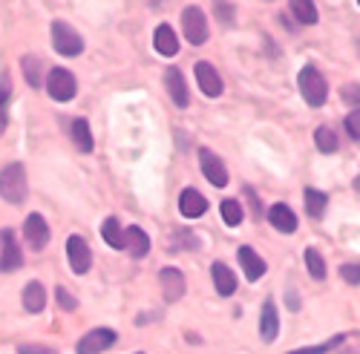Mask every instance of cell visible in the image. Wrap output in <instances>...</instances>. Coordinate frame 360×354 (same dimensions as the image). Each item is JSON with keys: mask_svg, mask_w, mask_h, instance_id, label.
<instances>
[{"mask_svg": "<svg viewBox=\"0 0 360 354\" xmlns=\"http://www.w3.org/2000/svg\"><path fill=\"white\" fill-rule=\"evenodd\" d=\"M288 12L294 15L297 23H303V26H314V23L320 20L317 6L309 4V0H291V4H288Z\"/></svg>", "mask_w": 360, "mask_h": 354, "instance_id": "obj_23", "label": "cell"}, {"mask_svg": "<svg viewBox=\"0 0 360 354\" xmlns=\"http://www.w3.org/2000/svg\"><path fill=\"white\" fill-rule=\"evenodd\" d=\"M153 46H156V52L165 55V58H173V55L179 52V35L173 32V26H170V23H159V26H156Z\"/></svg>", "mask_w": 360, "mask_h": 354, "instance_id": "obj_20", "label": "cell"}, {"mask_svg": "<svg viewBox=\"0 0 360 354\" xmlns=\"http://www.w3.org/2000/svg\"><path fill=\"white\" fill-rule=\"evenodd\" d=\"M303 196H306V214L311 219H323V214L328 208V196L323 190H317V188H306Z\"/></svg>", "mask_w": 360, "mask_h": 354, "instance_id": "obj_25", "label": "cell"}, {"mask_svg": "<svg viewBox=\"0 0 360 354\" xmlns=\"http://www.w3.org/2000/svg\"><path fill=\"white\" fill-rule=\"evenodd\" d=\"M340 280L349 285H360V262H343L340 265Z\"/></svg>", "mask_w": 360, "mask_h": 354, "instance_id": "obj_34", "label": "cell"}, {"mask_svg": "<svg viewBox=\"0 0 360 354\" xmlns=\"http://www.w3.org/2000/svg\"><path fill=\"white\" fill-rule=\"evenodd\" d=\"M357 6H360V0H357Z\"/></svg>", "mask_w": 360, "mask_h": 354, "instance_id": "obj_42", "label": "cell"}, {"mask_svg": "<svg viewBox=\"0 0 360 354\" xmlns=\"http://www.w3.org/2000/svg\"><path fill=\"white\" fill-rule=\"evenodd\" d=\"M182 32L193 46H202L207 41V20L199 6H185L182 12Z\"/></svg>", "mask_w": 360, "mask_h": 354, "instance_id": "obj_6", "label": "cell"}, {"mask_svg": "<svg viewBox=\"0 0 360 354\" xmlns=\"http://www.w3.org/2000/svg\"><path fill=\"white\" fill-rule=\"evenodd\" d=\"M288 308H291V311H300V300H297V291H294V288L288 291Z\"/></svg>", "mask_w": 360, "mask_h": 354, "instance_id": "obj_40", "label": "cell"}, {"mask_svg": "<svg viewBox=\"0 0 360 354\" xmlns=\"http://www.w3.org/2000/svg\"><path fill=\"white\" fill-rule=\"evenodd\" d=\"M124 251H127L133 259L147 256V254H150V236H147V230H141L139 225H130V228L124 230Z\"/></svg>", "mask_w": 360, "mask_h": 354, "instance_id": "obj_18", "label": "cell"}, {"mask_svg": "<svg viewBox=\"0 0 360 354\" xmlns=\"http://www.w3.org/2000/svg\"><path fill=\"white\" fill-rule=\"evenodd\" d=\"M268 222H271V228L280 230V233H294L297 230V214L288 208L285 202H277V204L268 208Z\"/></svg>", "mask_w": 360, "mask_h": 354, "instance_id": "obj_17", "label": "cell"}, {"mask_svg": "<svg viewBox=\"0 0 360 354\" xmlns=\"http://www.w3.org/2000/svg\"><path fill=\"white\" fill-rule=\"evenodd\" d=\"M29 193V179H26V167L20 162H12L6 167H0V196L9 204H23Z\"/></svg>", "mask_w": 360, "mask_h": 354, "instance_id": "obj_1", "label": "cell"}, {"mask_svg": "<svg viewBox=\"0 0 360 354\" xmlns=\"http://www.w3.org/2000/svg\"><path fill=\"white\" fill-rule=\"evenodd\" d=\"M9 98H12V84H9V75H4L0 78V133L9 124Z\"/></svg>", "mask_w": 360, "mask_h": 354, "instance_id": "obj_30", "label": "cell"}, {"mask_svg": "<svg viewBox=\"0 0 360 354\" xmlns=\"http://www.w3.org/2000/svg\"><path fill=\"white\" fill-rule=\"evenodd\" d=\"M101 236H104V242L115 251H122L124 248V230H122V222H118L115 216H107L104 225H101Z\"/></svg>", "mask_w": 360, "mask_h": 354, "instance_id": "obj_24", "label": "cell"}, {"mask_svg": "<svg viewBox=\"0 0 360 354\" xmlns=\"http://www.w3.org/2000/svg\"><path fill=\"white\" fill-rule=\"evenodd\" d=\"M136 354H144V351H136Z\"/></svg>", "mask_w": 360, "mask_h": 354, "instance_id": "obj_41", "label": "cell"}, {"mask_svg": "<svg viewBox=\"0 0 360 354\" xmlns=\"http://www.w3.org/2000/svg\"><path fill=\"white\" fill-rule=\"evenodd\" d=\"M236 259H239V265H243V274H245V280H248V282H257V280L268 271L265 259H262L254 248H248V245H243V248L236 251Z\"/></svg>", "mask_w": 360, "mask_h": 354, "instance_id": "obj_15", "label": "cell"}, {"mask_svg": "<svg viewBox=\"0 0 360 354\" xmlns=\"http://www.w3.org/2000/svg\"><path fill=\"white\" fill-rule=\"evenodd\" d=\"M55 300L61 303V308H64V311H72V308H78V300L72 297V294H70L64 285H55Z\"/></svg>", "mask_w": 360, "mask_h": 354, "instance_id": "obj_36", "label": "cell"}, {"mask_svg": "<svg viewBox=\"0 0 360 354\" xmlns=\"http://www.w3.org/2000/svg\"><path fill=\"white\" fill-rule=\"evenodd\" d=\"M49 35H52V46L58 55H64V58H78L84 52V38L75 32V29L64 20H52L49 26Z\"/></svg>", "mask_w": 360, "mask_h": 354, "instance_id": "obj_4", "label": "cell"}, {"mask_svg": "<svg viewBox=\"0 0 360 354\" xmlns=\"http://www.w3.org/2000/svg\"><path fill=\"white\" fill-rule=\"evenodd\" d=\"M297 84H300V96H303V101H306L309 107H323V104H326V98H328V84H326V78L320 75L317 67L309 64V67L300 70Z\"/></svg>", "mask_w": 360, "mask_h": 354, "instance_id": "obj_2", "label": "cell"}, {"mask_svg": "<svg viewBox=\"0 0 360 354\" xmlns=\"http://www.w3.org/2000/svg\"><path fill=\"white\" fill-rule=\"evenodd\" d=\"M23 240L32 251H44L49 242V225L41 214H29L23 222Z\"/></svg>", "mask_w": 360, "mask_h": 354, "instance_id": "obj_10", "label": "cell"}, {"mask_svg": "<svg viewBox=\"0 0 360 354\" xmlns=\"http://www.w3.org/2000/svg\"><path fill=\"white\" fill-rule=\"evenodd\" d=\"M118 340V334L112 329H93L81 334V340L75 343V354H101L107 348H112Z\"/></svg>", "mask_w": 360, "mask_h": 354, "instance_id": "obj_5", "label": "cell"}, {"mask_svg": "<svg viewBox=\"0 0 360 354\" xmlns=\"http://www.w3.org/2000/svg\"><path fill=\"white\" fill-rule=\"evenodd\" d=\"M159 285H162V297H165L167 303L182 300V297H185V288H188L185 274L179 271V268H170V265L159 271Z\"/></svg>", "mask_w": 360, "mask_h": 354, "instance_id": "obj_11", "label": "cell"}, {"mask_svg": "<svg viewBox=\"0 0 360 354\" xmlns=\"http://www.w3.org/2000/svg\"><path fill=\"white\" fill-rule=\"evenodd\" d=\"M219 211H222V219H225L228 228H236L239 222H243V216H245L243 204H239L236 199H225V202L219 204Z\"/></svg>", "mask_w": 360, "mask_h": 354, "instance_id": "obj_31", "label": "cell"}, {"mask_svg": "<svg viewBox=\"0 0 360 354\" xmlns=\"http://www.w3.org/2000/svg\"><path fill=\"white\" fill-rule=\"evenodd\" d=\"M196 84H199V90H202L207 98H217V96H222V90H225L222 75L217 72V67H211L207 61H199V64H196Z\"/></svg>", "mask_w": 360, "mask_h": 354, "instance_id": "obj_12", "label": "cell"}, {"mask_svg": "<svg viewBox=\"0 0 360 354\" xmlns=\"http://www.w3.org/2000/svg\"><path fill=\"white\" fill-rule=\"evenodd\" d=\"M72 141L78 147V153H93L96 141H93V133H89L86 118H75V122H72Z\"/></svg>", "mask_w": 360, "mask_h": 354, "instance_id": "obj_22", "label": "cell"}, {"mask_svg": "<svg viewBox=\"0 0 360 354\" xmlns=\"http://www.w3.org/2000/svg\"><path fill=\"white\" fill-rule=\"evenodd\" d=\"M44 84H46V96H49L52 101H61V104H64V101H72L75 93H78L75 75H72L70 70H64V67H52V70L46 72Z\"/></svg>", "mask_w": 360, "mask_h": 354, "instance_id": "obj_3", "label": "cell"}, {"mask_svg": "<svg viewBox=\"0 0 360 354\" xmlns=\"http://www.w3.org/2000/svg\"><path fill=\"white\" fill-rule=\"evenodd\" d=\"M340 98H343V104H349L352 110H360V84H343Z\"/></svg>", "mask_w": 360, "mask_h": 354, "instance_id": "obj_33", "label": "cell"}, {"mask_svg": "<svg viewBox=\"0 0 360 354\" xmlns=\"http://www.w3.org/2000/svg\"><path fill=\"white\" fill-rule=\"evenodd\" d=\"M303 259H306V271L311 274V280H317V282H323L326 280V259L320 256V251L317 248H306V254H303Z\"/></svg>", "mask_w": 360, "mask_h": 354, "instance_id": "obj_27", "label": "cell"}, {"mask_svg": "<svg viewBox=\"0 0 360 354\" xmlns=\"http://www.w3.org/2000/svg\"><path fill=\"white\" fill-rule=\"evenodd\" d=\"M199 167H202V176L214 188H225L228 185V167H225V162L214 150L202 147V150H199Z\"/></svg>", "mask_w": 360, "mask_h": 354, "instance_id": "obj_8", "label": "cell"}, {"mask_svg": "<svg viewBox=\"0 0 360 354\" xmlns=\"http://www.w3.org/2000/svg\"><path fill=\"white\" fill-rule=\"evenodd\" d=\"M214 9H217V15L222 18V23H225V26H231V23H233V6H231V4H217Z\"/></svg>", "mask_w": 360, "mask_h": 354, "instance_id": "obj_38", "label": "cell"}, {"mask_svg": "<svg viewBox=\"0 0 360 354\" xmlns=\"http://www.w3.org/2000/svg\"><path fill=\"white\" fill-rule=\"evenodd\" d=\"M343 340H346V334H338L335 340H328V343H320V346H306V348H294V351H288V354H328L332 348H338Z\"/></svg>", "mask_w": 360, "mask_h": 354, "instance_id": "obj_32", "label": "cell"}, {"mask_svg": "<svg viewBox=\"0 0 360 354\" xmlns=\"http://www.w3.org/2000/svg\"><path fill=\"white\" fill-rule=\"evenodd\" d=\"M205 211H207V199L196 188H185L182 196H179V214L185 219H199Z\"/></svg>", "mask_w": 360, "mask_h": 354, "instance_id": "obj_16", "label": "cell"}, {"mask_svg": "<svg viewBox=\"0 0 360 354\" xmlns=\"http://www.w3.org/2000/svg\"><path fill=\"white\" fill-rule=\"evenodd\" d=\"M165 86H167V93H170V101L179 107V110H185L191 104V90H188V81L185 75L179 72L176 67L165 70Z\"/></svg>", "mask_w": 360, "mask_h": 354, "instance_id": "obj_13", "label": "cell"}, {"mask_svg": "<svg viewBox=\"0 0 360 354\" xmlns=\"http://www.w3.org/2000/svg\"><path fill=\"white\" fill-rule=\"evenodd\" d=\"M277 334H280L277 306H274V300H265L262 308H259V337H262V343H274Z\"/></svg>", "mask_w": 360, "mask_h": 354, "instance_id": "obj_14", "label": "cell"}, {"mask_svg": "<svg viewBox=\"0 0 360 354\" xmlns=\"http://www.w3.org/2000/svg\"><path fill=\"white\" fill-rule=\"evenodd\" d=\"M20 70H23V75H26V84H29V86H41V84H44V81H41V58L23 55V58H20Z\"/></svg>", "mask_w": 360, "mask_h": 354, "instance_id": "obj_28", "label": "cell"}, {"mask_svg": "<svg viewBox=\"0 0 360 354\" xmlns=\"http://www.w3.org/2000/svg\"><path fill=\"white\" fill-rule=\"evenodd\" d=\"M211 280H214V288H217L219 297H231V294L236 291V274L228 268L225 262L211 265Z\"/></svg>", "mask_w": 360, "mask_h": 354, "instance_id": "obj_19", "label": "cell"}, {"mask_svg": "<svg viewBox=\"0 0 360 354\" xmlns=\"http://www.w3.org/2000/svg\"><path fill=\"white\" fill-rule=\"evenodd\" d=\"M357 188H360V182H357Z\"/></svg>", "mask_w": 360, "mask_h": 354, "instance_id": "obj_43", "label": "cell"}, {"mask_svg": "<svg viewBox=\"0 0 360 354\" xmlns=\"http://www.w3.org/2000/svg\"><path fill=\"white\" fill-rule=\"evenodd\" d=\"M23 308L29 311V314H41L44 311V306H46V291H44V285L41 282H26L23 285Z\"/></svg>", "mask_w": 360, "mask_h": 354, "instance_id": "obj_21", "label": "cell"}, {"mask_svg": "<svg viewBox=\"0 0 360 354\" xmlns=\"http://www.w3.org/2000/svg\"><path fill=\"white\" fill-rule=\"evenodd\" d=\"M23 268V254H20V245L15 242V230L12 228H4L0 230V271H18Z\"/></svg>", "mask_w": 360, "mask_h": 354, "instance_id": "obj_7", "label": "cell"}, {"mask_svg": "<svg viewBox=\"0 0 360 354\" xmlns=\"http://www.w3.org/2000/svg\"><path fill=\"white\" fill-rule=\"evenodd\" d=\"M199 236L193 230H173V240L167 242V251H199Z\"/></svg>", "mask_w": 360, "mask_h": 354, "instance_id": "obj_26", "label": "cell"}, {"mask_svg": "<svg viewBox=\"0 0 360 354\" xmlns=\"http://www.w3.org/2000/svg\"><path fill=\"white\" fill-rule=\"evenodd\" d=\"M343 127H346V133H349L352 141H360V110H352V112L346 115Z\"/></svg>", "mask_w": 360, "mask_h": 354, "instance_id": "obj_35", "label": "cell"}, {"mask_svg": "<svg viewBox=\"0 0 360 354\" xmlns=\"http://www.w3.org/2000/svg\"><path fill=\"white\" fill-rule=\"evenodd\" d=\"M245 196H248V202H251V211H254V216L259 219V216H262V204H259V196L254 193V188H245Z\"/></svg>", "mask_w": 360, "mask_h": 354, "instance_id": "obj_39", "label": "cell"}, {"mask_svg": "<svg viewBox=\"0 0 360 354\" xmlns=\"http://www.w3.org/2000/svg\"><path fill=\"white\" fill-rule=\"evenodd\" d=\"M67 259H70L72 274H86L89 271V265H93V254H89V245H86L84 236L72 233L67 240Z\"/></svg>", "mask_w": 360, "mask_h": 354, "instance_id": "obj_9", "label": "cell"}, {"mask_svg": "<svg viewBox=\"0 0 360 354\" xmlns=\"http://www.w3.org/2000/svg\"><path fill=\"white\" fill-rule=\"evenodd\" d=\"M18 354H58V348L52 346H41V343H20Z\"/></svg>", "mask_w": 360, "mask_h": 354, "instance_id": "obj_37", "label": "cell"}, {"mask_svg": "<svg viewBox=\"0 0 360 354\" xmlns=\"http://www.w3.org/2000/svg\"><path fill=\"white\" fill-rule=\"evenodd\" d=\"M314 144H317L320 153H335V150H338V136H335V130L328 127V124L317 127V130H314Z\"/></svg>", "mask_w": 360, "mask_h": 354, "instance_id": "obj_29", "label": "cell"}]
</instances>
